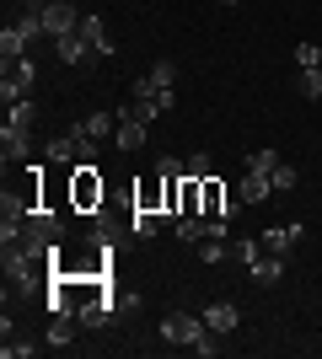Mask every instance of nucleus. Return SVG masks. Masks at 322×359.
I'll return each mask as SVG.
<instances>
[{
    "label": "nucleus",
    "mask_w": 322,
    "mask_h": 359,
    "mask_svg": "<svg viewBox=\"0 0 322 359\" xmlns=\"http://www.w3.org/2000/svg\"><path fill=\"white\" fill-rule=\"evenodd\" d=\"M102 198H107L102 166L97 161H76V172H70V210L92 215V210H102Z\"/></svg>",
    "instance_id": "1"
},
{
    "label": "nucleus",
    "mask_w": 322,
    "mask_h": 359,
    "mask_svg": "<svg viewBox=\"0 0 322 359\" xmlns=\"http://www.w3.org/2000/svg\"><path fill=\"white\" fill-rule=\"evenodd\" d=\"M204 316H194V311H167L161 316V344H172V348H194L204 338Z\"/></svg>",
    "instance_id": "2"
},
{
    "label": "nucleus",
    "mask_w": 322,
    "mask_h": 359,
    "mask_svg": "<svg viewBox=\"0 0 322 359\" xmlns=\"http://www.w3.org/2000/svg\"><path fill=\"white\" fill-rule=\"evenodd\" d=\"M0 269H6V279H11V285H32V279H38L48 263H43V257H32L22 241H11V247L0 252Z\"/></svg>",
    "instance_id": "3"
},
{
    "label": "nucleus",
    "mask_w": 322,
    "mask_h": 359,
    "mask_svg": "<svg viewBox=\"0 0 322 359\" xmlns=\"http://www.w3.org/2000/svg\"><path fill=\"white\" fill-rule=\"evenodd\" d=\"M199 215H204V220H231V215H236V204L226 198V182H220V177L199 182Z\"/></svg>",
    "instance_id": "4"
},
{
    "label": "nucleus",
    "mask_w": 322,
    "mask_h": 359,
    "mask_svg": "<svg viewBox=\"0 0 322 359\" xmlns=\"http://www.w3.org/2000/svg\"><path fill=\"white\" fill-rule=\"evenodd\" d=\"M172 86H177V65H172V60H156L151 70L135 81V97H161V91H172Z\"/></svg>",
    "instance_id": "5"
},
{
    "label": "nucleus",
    "mask_w": 322,
    "mask_h": 359,
    "mask_svg": "<svg viewBox=\"0 0 322 359\" xmlns=\"http://www.w3.org/2000/svg\"><path fill=\"white\" fill-rule=\"evenodd\" d=\"M54 60L70 65V70H81V65H92L97 60V48L81 38V32H65V38H54Z\"/></svg>",
    "instance_id": "6"
},
{
    "label": "nucleus",
    "mask_w": 322,
    "mask_h": 359,
    "mask_svg": "<svg viewBox=\"0 0 322 359\" xmlns=\"http://www.w3.org/2000/svg\"><path fill=\"white\" fill-rule=\"evenodd\" d=\"M76 27H81V11L70 0H48L43 6V32L48 38H65V32H76Z\"/></svg>",
    "instance_id": "7"
},
{
    "label": "nucleus",
    "mask_w": 322,
    "mask_h": 359,
    "mask_svg": "<svg viewBox=\"0 0 322 359\" xmlns=\"http://www.w3.org/2000/svg\"><path fill=\"white\" fill-rule=\"evenodd\" d=\"M27 156H32V129L6 123V129H0V161L11 166V161H27Z\"/></svg>",
    "instance_id": "8"
},
{
    "label": "nucleus",
    "mask_w": 322,
    "mask_h": 359,
    "mask_svg": "<svg viewBox=\"0 0 322 359\" xmlns=\"http://www.w3.org/2000/svg\"><path fill=\"white\" fill-rule=\"evenodd\" d=\"M135 210H151V215L167 220V177H161V172H151V177L135 188Z\"/></svg>",
    "instance_id": "9"
},
{
    "label": "nucleus",
    "mask_w": 322,
    "mask_h": 359,
    "mask_svg": "<svg viewBox=\"0 0 322 359\" xmlns=\"http://www.w3.org/2000/svg\"><path fill=\"white\" fill-rule=\"evenodd\" d=\"M301 236H307V225H301V220L269 225V231H263V252H279V257H285V252H290V247H295Z\"/></svg>",
    "instance_id": "10"
},
{
    "label": "nucleus",
    "mask_w": 322,
    "mask_h": 359,
    "mask_svg": "<svg viewBox=\"0 0 322 359\" xmlns=\"http://www.w3.org/2000/svg\"><path fill=\"white\" fill-rule=\"evenodd\" d=\"M204 327L210 332H220V338H226V332H236L242 327V311H236V306H231V300H215V306H204Z\"/></svg>",
    "instance_id": "11"
},
{
    "label": "nucleus",
    "mask_w": 322,
    "mask_h": 359,
    "mask_svg": "<svg viewBox=\"0 0 322 359\" xmlns=\"http://www.w3.org/2000/svg\"><path fill=\"white\" fill-rule=\"evenodd\" d=\"M269 194H274V182L263 177V172H242V182H236V204H263Z\"/></svg>",
    "instance_id": "12"
},
{
    "label": "nucleus",
    "mask_w": 322,
    "mask_h": 359,
    "mask_svg": "<svg viewBox=\"0 0 322 359\" xmlns=\"http://www.w3.org/2000/svg\"><path fill=\"white\" fill-rule=\"evenodd\" d=\"M43 156H48V166H70V161H81V140H76V129H70V135H54Z\"/></svg>",
    "instance_id": "13"
},
{
    "label": "nucleus",
    "mask_w": 322,
    "mask_h": 359,
    "mask_svg": "<svg viewBox=\"0 0 322 359\" xmlns=\"http://www.w3.org/2000/svg\"><path fill=\"white\" fill-rule=\"evenodd\" d=\"M76 32L97 48V60H107V54H113V43H107V22H102L97 11H92V16H81V27H76Z\"/></svg>",
    "instance_id": "14"
},
{
    "label": "nucleus",
    "mask_w": 322,
    "mask_h": 359,
    "mask_svg": "<svg viewBox=\"0 0 322 359\" xmlns=\"http://www.w3.org/2000/svg\"><path fill=\"white\" fill-rule=\"evenodd\" d=\"M81 129H86V135L102 145V140L119 135V113H102V107H97V113H86V118H81Z\"/></svg>",
    "instance_id": "15"
},
{
    "label": "nucleus",
    "mask_w": 322,
    "mask_h": 359,
    "mask_svg": "<svg viewBox=\"0 0 322 359\" xmlns=\"http://www.w3.org/2000/svg\"><path fill=\"white\" fill-rule=\"evenodd\" d=\"M16 60H27V38L6 22V27H0V65H16Z\"/></svg>",
    "instance_id": "16"
},
{
    "label": "nucleus",
    "mask_w": 322,
    "mask_h": 359,
    "mask_svg": "<svg viewBox=\"0 0 322 359\" xmlns=\"http://www.w3.org/2000/svg\"><path fill=\"white\" fill-rule=\"evenodd\" d=\"M247 273H253V285H279V279H285V257L269 252V257H258Z\"/></svg>",
    "instance_id": "17"
},
{
    "label": "nucleus",
    "mask_w": 322,
    "mask_h": 359,
    "mask_svg": "<svg viewBox=\"0 0 322 359\" xmlns=\"http://www.w3.org/2000/svg\"><path fill=\"white\" fill-rule=\"evenodd\" d=\"M76 316H54L48 322V332H43V348H70V338H76Z\"/></svg>",
    "instance_id": "18"
},
{
    "label": "nucleus",
    "mask_w": 322,
    "mask_h": 359,
    "mask_svg": "<svg viewBox=\"0 0 322 359\" xmlns=\"http://www.w3.org/2000/svg\"><path fill=\"white\" fill-rule=\"evenodd\" d=\"M156 231H161V215H151V210H129V236L151 241Z\"/></svg>",
    "instance_id": "19"
},
{
    "label": "nucleus",
    "mask_w": 322,
    "mask_h": 359,
    "mask_svg": "<svg viewBox=\"0 0 322 359\" xmlns=\"http://www.w3.org/2000/svg\"><path fill=\"white\" fill-rule=\"evenodd\" d=\"M274 166H279V150H274V145L247 150V172H263V177H274Z\"/></svg>",
    "instance_id": "20"
},
{
    "label": "nucleus",
    "mask_w": 322,
    "mask_h": 359,
    "mask_svg": "<svg viewBox=\"0 0 322 359\" xmlns=\"http://www.w3.org/2000/svg\"><path fill=\"white\" fill-rule=\"evenodd\" d=\"M145 135H151L145 123H119V135H113V145H119L123 156H129V150H140V145H145Z\"/></svg>",
    "instance_id": "21"
},
{
    "label": "nucleus",
    "mask_w": 322,
    "mask_h": 359,
    "mask_svg": "<svg viewBox=\"0 0 322 359\" xmlns=\"http://www.w3.org/2000/svg\"><path fill=\"white\" fill-rule=\"evenodd\" d=\"M6 123H22V129H32V123H38V102H32V97L11 102V107H6Z\"/></svg>",
    "instance_id": "22"
},
{
    "label": "nucleus",
    "mask_w": 322,
    "mask_h": 359,
    "mask_svg": "<svg viewBox=\"0 0 322 359\" xmlns=\"http://www.w3.org/2000/svg\"><path fill=\"white\" fill-rule=\"evenodd\" d=\"M231 257L253 269V263H258V257H263V241H258V236H242V241H236V247H231Z\"/></svg>",
    "instance_id": "23"
},
{
    "label": "nucleus",
    "mask_w": 322,
    "mask_h": 359,
    "mask_svg": "<svg viewBox=\"0 0 322 359\" xmlns=\"http://www.w3.org/2000/svg\"><path fill=\"white\" fill-rule=\"evenodd\" d=\"M183 177H215V161H210V156H204V150H194V156H188V161H183Z\"/></svg>",
    "instance_id": "24"
},
{
    "label": "nucleus",
    "mask_w": 322,
    "mask_h": 359,
    "mask_svg": "<svg viewBox=\"0 0 322 359\" xmlns=\"http://www.w3.org/2000/svg\"><path fill=\"white\" fill-rule=\"evenodd\" d=\"M27 81H16V75H0V102H6V107H11V102H22V97H27Z\"/></svg>",
    "instance_id": "25"
},
{
    "label": "nucleus",
    "mask_w": 322,
    "mask_h": 359,
    "mask_svg": "<svg viewBox=\"0 0 322 359\" xmlns=\"http://www.w3.org/2000/svg\"><path fill=\"white\" fill-rule=\"evenodd\" d=\"M199 263H226V236H204L199 241Z\"/></svg>",
    "instance_id": "26"
},
{
    "label": "nucleus",
    "mask_w": 322,
    "mask_h": 359,
    "mask_svg": "<svg viewBox=\"0 0 322 359\" xmlns=\"http://www.w3.org/2000/svg\"><path fill=\"white\" fill-rule=\"evenodd\" d=\"M295 65L301 70H322V43H295Z\"/></svg>",
    "instance_id": "27"
},
{
    "label": "nucleus",
    "mask_w": 322,
    "mask_h": 359,
    "mask_svg": "<svg viewBox=\"0 0 322 359\" xmlns=\"http://www.w3.org/2000/svg\"><path fill=\"white\" fill-rule=\"evenodd\" d=\"M0 354H6V359H32V354H38V344H27V338H16V332H11V338L0 344Z\"/></svg>",
    "instance_id": "28"
},
{
    "label": "nucleus",
    "mask_w": 322,
    "mask_h": 359,
    "mask_svg": "<svg viewBox=\"0 0 322 359\" xmlns=\"http://www.w3.org/2000/svg\"><path fill=\"white\" fill-rule=\"evenodd\" d=\"M269 182H274V194H290V188H295L301 177H295V166H285V161H279V166H274V177H269Z\"/></svg>",
    "instance_id": "29"
},
{
    "label": "nucleus",
    "mask_w": 322,
    "mask_h": 359,
    "mask_svg": "<svg viewBox=\"0 0 322 359\" xmlns=\"http://www.w3.org/2000/svg\"><path fill=\"white\" fill-rule=\"evenodd\" d=\"M295 86H301V97H311V102H317V97H322V70H301V81H295Z\"/></svg>",
    "instance_id": "30"
},
{
    "label": "nucleus",
    "mask_w": 322,
    "mask_h": 359,
    "mask_svg": "<svg viewBox=\"0 0 322 359\" xmlns=\"http://www.w3.org/2000/svg\"><path fill=\"white\" fill-rule=\"evenodd\" d=\"M194 354H204V359H215V354H220V332H204L199 344H194Z\"/></svg>",
    "instance_id": "31"
},
{
    "label": "nucleus",
    "mask_w": 322,
    "mask_h": 359,
    "mask_svg": "<svg viewBox=\"0 0 322 359\" xmlns=\"http://www.w3.org/2000/svg\"><path fill=\"white\" fill-rule=\"evenodd\" d=\"M156 172H161V177H183V161H177V156H161V161H156Z\"/></svg>",
    "instance_id": "32"
},
{
    "label": "nucleus",
    "mask_w": 322,
    "mask_h": 359,
    "mask_svg": "<svg viewBox=\"0 0 322 359\" xmlns=\"http://www.w3.org/2000/svg\"><path fill=\"white\" fill-rule=\"evenodd\" d=\"M220 6H242V0H220Z\"/></svg>",
    "instance_id": "33"
}]
</instances>
